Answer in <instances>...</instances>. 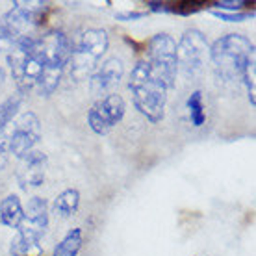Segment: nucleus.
Masks as SVG:
<instances>
[{
	"mask_svg": "<svg viewBox=\"0 0 256 256\" xmlns=\"http://www.w3.org/2000/svg\"><path fill=\"white\" fill-rule=\"evenodd\" d=\"M20 41V36L15 30H12L6 22H2L0 20V52H10L15 50L17 45H19Z\"/></svg>",
	"mask_w": 256,
	"mask_h": 256,
	"instance_id": "obj_17",
	"label": "nucleus"
},
{
	"mask_svg": "<svg viewBox=\"0 0 256 256\" xmlns=\"http://www.w3.org/2000/svg\"><path fill=\"white\" fill-rule=\"evenodd\" d=\"M214 69L224 80L244 76V70L254 62V45L240 34H226L210 46Z\"/></svg>",
	"mask_w": 256,
	"mask_h": 256,
	"instance_id": "obj_2",
	"label": "nucleus"
},
{
	"mask_svg": "<svg viewBox=\"0 0 256 256\" xmlns=\"http://www.w3.org/2000/svg\"><path fill=\"white\" fill-rule=\"evenodd\" d=\"M20 102H22V95H12L0 104V132H4L13 122L15 116L19 114Z\"/></svg>",
	"mask_w": 256,
	"mask_h": 256,
	"instance_id": "obj_15",
	"label": "nucleus"
},
{
	"mask_svg": "<svg viewBox=\"0 0 256 256\" xmlns=\"http://www.w3.org/2000/svg\"><path fill=\"white\" fill-rule=\"evenodd\" d=\"M78 206H80V192L70 188V190H65L54 198L52 210L60 218H70V216L76 214Z\"/></svg>",
	"mask_w": 256,
	"mask_h": 256,
	"instance_id": "obj_12",
	"label": "nucleus"
},
{
	"mask_svg": "<svg viewBox=\"0 0 256 256\" xmlns=\"http://www.w3.org/2000/svg\"><path fill=\"white\" fill-rule=\"evenodd\" d=\"M206 58H210V45L200 30H188L176 45V65L188 78L200 72Z\"/></svg>",
	"mask_w": 256,
	"mask_h": 256,
	"instance_id": "obj_5",
	"label": "nucleus"
},
{
	"mask_svg": "<svg viewBox=\"0 0 256 256\" xmlns=\"http://www.w3.org/2000/svg\"><path fill=\"white\" fill-rule=\"evenodd\" d=\"M46 173V154L39 150H30L20 158L17 178L22 188H38L43 184Z\"/></svg>",
	"mask_w": 256,
	"mask_h": 256,
	"instance_id": "obj_10",
	"label": "nucleus"
},
{
	"mask_svg": "<svg viewBox=\"0 0 256 256\" xmlns=\"http://www.w3.org/2000/svg\"><path fill=\"white\" fill-rule=\"evenodd\" d=\"M145 13H121V15H117V19L121 20H134V19H140L143 17Z\"/></svg>",
	"mask_w": 256,
	"mask_h": 256,
	"instance_id": "obj_19",
	"label": "nucleus"
},
{
	"mask_svg": "<svg viewBox=\"0 0 256 256\" xmlns=\"http://www.w3.org/2000/svg\"><path fill=\"white\" fill-rule=\"evenodd\" d=\"M188 110H190V119H192L193 126H202L206 121V112L200 91H193L192 95H190V98H188Z\"/></svg>",
	"mask_w": 256,
	"mask_h": 256,
	"instance_id": "obj_16",
	"label": "nucleus"
},
{
	"mask_svg": "<svg viewBox=\"0 0 256 256\" xmlns=\"http://www.w3.org/2000/svg\"><path fill=\"white\" fill-rule=\"evenodd\" d=\"M24 219L30 221V223L46 228V224H48V204H46L45 198L41 197L30 198L24 208Z\"/></svg>",
	"mask_w": 256,
	"mask_h": 256,
	"instance_id": "obj_13",
	"label": "nucleus"
},
{
	"mask_svg": "<svg viewBox=\"0 0 256 256\" xmlns=\"http://www.w3.org/2000/svg\"><path fill=\"white\" fill-rule=\"evenodd\" d=\"M39 140H41V122L32 112L22 114L20 117H17V121H13L8 126L10 152L17 158H22L24 154L34 150Z\"/></svg>",
	"mask_w": 256,
	"mask_h": 256,
	"instance_id": "obj_7",
	"label": "nucleus"
},
{
	"mask_svg": "<svg viewBox=\"0 0 256 256\" xmlns=\"http://www.w3.org/2000/svg\"><path fill=\"white\" fill-rule=\"evenodd\" d=\"M145 62L167 90L174 88L178 65H176V41L171 36L156 34L148 41L147 60Z\"/></svg>",
	"mask_w": 256,
	"mask_h": 256,
	"instance_id": "obj_4",
	"label": "nucleus"
},
{
	"mask_svg": "<svg viewBox=\"0 0 256 256\" xmlns=\"http://www.w3.org/2000/svg\"><path fill=\"white\" fill-rule=\"evenodd\" d=\"M82 230L80 228H72L65 234V238L56 245V249L52 252V256H78L80 249H82Z\"/></svg>",
	"mask_w": 256,
	"mask_h": 256,
	"instance_id": "obj_14",
	"label": "nucleus"
},
{
	"mask_svg": "<svg viewBox=\"0 0 256 256\" xmlns=\"http://www.w3.org/2000/svg\"><path fill=\"white\" fill-rule=\"evenodd\" d=\"M128 90L132 93V102L141 116L150 122H160L166 116L167 88L152 72L145 60L136 64L130 72Z\"/></svg>",
	"mask_w": 256,
	"mask_h": 256,
	"instance_id": "obj_1",
	"label": "nucleus"
},
{
	"mask_svg": "<svg viewBox=\"0 0 256 256\" xmlns=\"http://www.w3.org/2000/svg\"><path fill=\"white\" fill-rule=\"evenodd\" d=\"M124 112H126V104L122 100V96L117 93H110L91 106V110L88 112V124L95 134L104 136L122 121Z\"/></svg>",
	"mask_w": 256,
	"mask_h": 256,
	"instance_id": "obj_6",
	"label": "nucleus"
},
{
	"mask_svg": "<svg viewBox=\"0 0 256 256\" xmlns=\"http://www.w3.org/2000/svg\"><path fill=\"white\" fill-rule=\"evenodd\" d=\"M218 19L221 20H228V22H242V20H247L252 17V12H219V10H210Z\"/></svg>",
	"mask_w": 256,
	"mask_h": 256,
	"instance_id": "obj_18",
	"label": "nucleus"
},
{
	"mask_svg": "<svg viewBox=\"0 0 256 256\" xmlns=\"http://www.w3.org/2000/svg\"><path fill=\"white\" fill-rule=\"evenodd\" d=\"M110 39L104 28H90L80 36L76 46H72V54L69 58L70 78L86 80L96 69L98 60L108 50Z\"/></svg>",
	"mask_w": 256,
	"mask_h": 256,
	"instance_id": "obj_3",
	"label": "nucleus"
},
{
	"mask_svg": "<svg viewBox=\"0 0 256 256\" xmlns=\"http://www.w3.org/2000/svg\"><path fill=\"white\" fill-rule=\"evenodd\" d=\"M24 219V208L20 204L17 195H8L0 202V223L8 228H19Z\"/></svg>",
	"mask_w": 256,
	"mask_h": 256,
	"instance_id": "obj_11",
	"label": "nucleus"
},
{
	"mask_svg": "<svg viewBox=\"0 0 256 256\" xmlns=\"http://www.w3.org/2000/svg\"><path fill=\"white\" fill-rule=\"evenodd\" d=\"M4 78H6V74H4V69L0 67V86H2V82H4Z\"/></svg>",
	"mask_w": 256,
	"mask_h": 256,
	"instance_id": "obj_20",
	"label": "nucleus"
},
{
	"mask_svg": "<svg viewBox=\"0 0 256 256\" xmlns=\"http://www.w3.org/2000/svg\"><path fill=\"white\" fill-rule=\"evenodd\" d=\"M34 50L38 52L45 67H56V69L65 70L70 54H72V43L64 32L52 30V32H46L45 36H36Z\"/></svg>",
	"mask_w": 256,
	"mask_h": 256,
	"instance_id": "obj_8",
	"label": "nucleus"
},
{
	"mask_svg": "<svg viewBox=\"0 0 256 256\" xmlns=\"http://www.w3.org/2000/svg\"><path fill=\"white\" fill-rule=\"evenodd\" d=\"M122 74H124V67L122 62L117 58L106 60L100 67H96L93 70V74L90 76V88L95 95H104L116 88L117 84L121 82Z\"/></svg>",
	"mask_w": 256,
	"mask_h": 256,
	"instance_id": "obj_9",
	"label": "nucleus"
}]
</instances>
